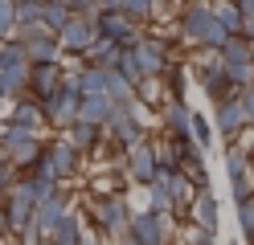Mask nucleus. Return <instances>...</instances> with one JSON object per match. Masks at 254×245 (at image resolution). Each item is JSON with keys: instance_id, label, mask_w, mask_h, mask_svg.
<instances>
[{"instance_id": "2f4dec72", "label": "nucleus", "mask_w": 254, "mask_h": 245, "mask_svg": "<svg viewBox=\"0 0 254 245\" xmlns=\"http://www.w3.org/2000/svg\"><path fill=\"white\" fill-rule=\"evenodd\" d=\"M234 98H238V106H242V119H246V127H254V82H250V86H242Z\"/></svg>"}, {"instance_id": "c85d7f7f", "label": "nucleus", "mask_w": 254, "mask_h": 245, "mask_svg": "<svg viewBox=\"0 0 254 245\" xmlns=\"http://www.w3.org/2000/svg\"><path fill=\"white\" fill-rule=\"evenodd\" d=\"M242 172H250L246 151H242V147H230V151H226V176L234 180V176H242Z\"/></svg>"}, {"instance_id": "4c0bfd02", "label": "nucleus", "mask_w": 254, "mask_h": 245, "mask_svg": "<svg viewBox=\"0 0 254 245\" xmlns=\"http://www.w3.org/2000/svg\"><path fill=\"white\" fill-rule=\"evenodd\" d=\"M0 98H4V86H0Z\"/></svg>"}, {"instance_id": "58836bf2", "label": "nucleus", "mask_w": 254, "mask_h": 245, "mask_svg": "<svg viewBox=\"0 0 254 245\" xmlns=\"http://www.w3.org/2000/svg\"><path fill=\"white\" fill-rule=\"evenodd\" d=\"M0 163H4V151H0Z\"/></svg>"}, {"instance_id": "7c9ffc66", "label": "nucleus", "mask_w": 254, "mask_h": 245, "mask_svg": "<svg viewBox=\"0 0 254 245\" xmlns=\"http://www.w3.org/2000/svg\"><path fill=\"white\" fill-rule=\"evenodd\" d=\"M238 225H242L246 241H254V196H250V200H242V204H238Z\"/></svg>"}, {"instance_id": "0eeeda50", "label": "nucleus", "mask_w": 254, "mask_h": 245, "mask_svg": "<svg viewBox=\"0 0 254 245\" xmlns=\"http://www.w3.org/2000/svg\"><path fill=\"white\" fill-rule=\"evenodd\" d=\"M135 61H139V70H144V78H160L172 57H168V45L160 37H144L139 49H135Z\"/></svg>"}, {"instance_id": "4be33fe9", "label": "nucleus", "mask_w": 254, "mask_h": 245, "mask_svg": "<svg viewBox=\"0 0 254 245\" xmlns=\"http://www.w3.org/2000/svg\"><path fill=\"white\" fill-rule=\"evenodd\" d=\"M156 8H160V4H152V0H119V12H123L131 25L152 21V12H156Z\"/></svg>"}, {"instance_id": "72a5a7b5", "label": "nucleus", "mask_w": 254, "mask_h": 245, "mask_svg": "<svg viewBox=\"0 0 254 245\" xmlns=\"http://www.w3.org/2000/svg\"><path fill=\"white\" fill-rule=\"evenodd\" d=\"M12 233H8V221H4V208H0V245H4Z\"/></svg>"}, {"instance_id": "6ab92c4d", "label": "nucleus", "mask_w": 254, "mask_h": 245, "mask_svg": "<svg viewBox=\"0 0 254 245\" xmlns=\"http://www.w3.org/2000/svg\"><path fill=\"white\" fill-rule=\"evenodd\" d=\"M0 86H4V98H25L29 94V65H8V70H0Z\"/></svg>"}, {"instance_id": "f257e3e1", "label": "nucleus", "mask_w": 254, "mask_h": 245, "mask_svg": "<svg viewBox=\"0 0 254 245\" xmlns=\"http://www.w3.org/2000/svg\"><path fill=\"white\" fill-rule=\"evenodd\" d=\"M177 25H181V37L189 45H201V49H221L226 37H230V33L213 21V4H185Z\"/></svg>"}, {"instance_id": "b1692460", "label": "nucleus", "mask_w": 254, "mask_h": 245, "mask_svg": "<svg viewBox=\"0 0 254 245\" xmlns=\"http://www.w3.org/2000/svg\"><path fill=\"white\" fill-rule=\"evenodd\" d=\"M12 16H17V29H29L41 21V0H12Z\"/></svg>"}, {"instance_id": "4468645a", "label": "nucleus", "mask_w": 254, "mask_h": 245, "mask_svg": "<svg viewBox=\"0 0 254 245\" xmlns=\"http://www.w3.org/2000/svg\"><path fill=\"white\" fill-rule=\"evenodd\" d=\"M70 21H74L70 0H41V29L50 33V37H62Z\"/></svg>"}, {"instance_id": "c9c22d12", "label": "nucleus", "mask_w": 254, "mask_h": 245, "mask_svg": "<svg viewBox=\"0 0 254 245\" xmlns=\"http://www.w3.org/2000/svg\"><path fill=\"white\" fill-rule=\"evenodd\" d=\"M82 245H94V237H82Z\"/></svg>"}, {"instance_id": "9d476101", "label": "nucleus", "mask_w": 254, "mask_h": 245, "mask_svg": "<svg viewBox=\"0 0 254 245\" xmlns=\"http://www.w3.org/2000/svg\"><path fill=\"white\" fill-rule=\"evenodd\" d=\"M213 131L226 143H238L246 135V119H242V106H238V98H230V102H221L217 114H213Z\"/></svg>"}, {"instance_id": "aec40b11", "label": "nucleus", "mask_w": 254, "mask_h": 245, "mask_svg": "<svg viewBox=\"0 0 254 245\" xmlns=\"http://www.w3.org/2000/svg\"><path fill=\"white\" fill-rule=\"evenodd\" d=\"M135 102L139 106H164L168 102V90H164V82L160 78H144V82H139V86H135Z\"/></svg>"}, {"instance_id": "1a4fd4ad", "label": "nucleus", "mask_w": 254, "mask_h": 245, "mask_svg": "<svg viewBox=\"0 0 254 245\" xmlns=\"http://www.w3.org/2000/svg\"><path fill=\"white\" fill-rule=\"evenodd\" d=\"M156 176L160 172H156V159H152V143L144 139L135 151H127V180H135L139 188H152Z\"/></svg>"}, {"instance_id": "9b49d317", "label": "nucleus", "mask_w": 254, "mask_h": 245, "mask_svg": "<svg viewBox=\"0 0 254 245\" xmlns=\"http://www.w3.org/2000/svg\"><path fill=\"white\" fill-rule=\"evenodd\" d=\"M189 114H193V110H189L185 102H172V98H168V102L160 106V119H164V135H168L172 143H193V139H189Z\"/></svg>"}, {"instance_id": "423d86ee", "label": "nucleus", "mask_w": 254, "mask_h": 245, "mask_svg": "<svg viewBox=\"0 0 254 245\" xmlns=\"http://www.w3.org/2000/svg\"><path fill=\"white\" fill-rule=\"evenodd\" d=\"M94 37H99V29H94L90 21H78L74 16V21L66 25V33L58 37V49L62 53H74V57H86V49L94 45Z\"/></svg>"}, {"instance_id": "a211bd4d", "label": "nucleus", "mask_w": 254, "mask_h": 245, "mask_svg": "<svg viewBox=\"0 0 254 245\" xmlns=\"http://www.w3.org/2000/svg\"><path fill=\"white\" fill-rule=\"evenodd\" d=\"M45 241H54V245H82V217H78V212H66Z\"/></svg>"}, {"instance_id": "20e7f679", "label": "nucleus", "mask_w": 254, "mask_h": 245, "mask_svg": "<svg viewBox=\"0 0 254 245\" xmlns=\"http://www.w3.org/2000/svg\"><path fill=\"white\" fill-rule=\"evenodd\" d=\"M103 131L115 139L119 151H135V147L144 143V123L131 119V114H127V106H115V114H111V123H107Z\"/></svg>"}, {"instance_id": "a878e982", "label": "nucleus", "mask_w": 254, "mask_h": 245, "mask_svg": "<svg viewBox=\"0 0 254 245\" xmlns=\"http://www.w3.org/2000/svg\"><path fill=\"white\" fill-rule=\"evenodd\" d=\"M213 21L230 33V37H238L242 33V16H238V4H213Z\"/></svg>"}, {"instance_id": "5701e85b", "label": "nucleus", "mask_w": 254, "mask_h": 245, "mask_svg": "<svg viewBox=\"0 0 254 245\" xmlns=\"http://www.w3.org/2000/svg\"><path fill=\"white\" fill-rule=\"evenodd\" d=\"M189 139H193L197 151H205V147H209V139H213V123L205 119V114H189Z\"/></svg>"}, {"instance_id": "bb28decb", "label": "nucleus", "mask_w": 254, "mask_h": 245, "mask_svg": "<svg viewBox=\"0 0 254 245\" xmlns=\"http://www.w3.org/2000/svg\"><path fill=\"white\" fill-rule=\"evenodd\" d=\"M8 65H29V57H25V45H21L17 37L0 41V70H8Z\"/></svg>"}, {"instance_id": "f8f14e48", "label": "nucleus", "mask_w": 254, "mask_h": 245, "mask_svg": "<svg viewBox=\"0 0 254 245\" xmlns=\"http://www.w3.org/2000/svg\"><path fill=\"white\" fill-rule=\"evenodd\" d=\"M189 217H193V229H201V233H213L217 237V196L205 188L193 196V204H189Z\"/></svg>"}, {"instance_id": "f03ea898", "label": "nucleus", "mask_w": 254, "mask_h": 245, "mask_svg": "<svg viewBox=\"0 0 254 245\" xmlns=\"http://www.w3.org/2000/svg\"><path fill=\"white\" fill-rule=\"evenodd\" d=\"M94 225H99V233H107V237H127V229H131V208H127L123 192L94 200Z\"/></svg>"}, {"instance_id": "7ed1b4c3", "label": "nucleus", "mask_w": 254, "mask_h": 245, "mask_svg": "<svg viewBox=\"0 0 254 245\" xmlns=\"http://www.w3.org/2000/svg\"><path fill=\"white\" fill-rule=\"evenodd\" d=\"M172 225L156 212H131V229H127V241L123 245H168Z\"/></svg>"}, {"instance_id": "393cba45", "label": "nucleus", "mask_w": 254, "mask_h": 245, "mask_svg": "<svg viewBox=\"0 0 254 245\" xmlns=\"http://www.w3.org/2000/svg\"><path fill=\"white\" fill-rule=\"evenodd\" d=\"M115 70L123 74V82H131V86H139V82H144V70H139V61H135V49H119Z\"/></svg>"}, {"instance_id": "cd10ccee", "label": "nucleus", "mask_w": 254, "mask_h": 245, "mask_svg": "<svg viewBox=\"0 0 254 245\" xmlns=\"http://www.w3.org/2000/svg\"><path fill=\"white\" fill-rule=\"evenodd\" d=\"M230 192H234V204H242L254 196V172H242V176H234L230 180Z\"/></svg>"}, {"instance_id": "f704fd0d", "label": "nucleus", "mask_w": 254, "mask_h": 245, "mask_svg": "<svg viewBox=\"0 0 254 245\" xmlns=\"http://www.w3.org/2000/svg\"><path fill=\"white\" fill-rule=\"evenodd\" d=\"M242 151H246V163H250V172H254V139H250V143L242 147Z\"/></svg>"}, {"instance_id": "ea45409f", "label": "nucleus", "mask_w": 254, "mask_h": 245, "mask_svg": "<svg viewBox=\"0 0 254 245\" xmlns=\"http://www.w3.org/2000/svg\"><path fill=\"white\" fill-rule=\"evenodd\" d=\"M0 200H4V192H0Z\"/></svg>"}, {"instance_id": "473e14b6", "label": "nucleus", "mask_w": 254, "mask_h": 245, "mask_svg": "<svg viewBox=\"0 0 254 245\" xmlns=\"http://www.w3.org/2000/svg\"><path fill=\"white\" fill-rule=\"evenodd\" d=\"M189 245H217L213 233H201V229H189Z\"/></svg>"}, {"instance_id": "39448f33", "label": "nucleus", "mask_w": 254, "mask_h": 245, "mask_svg": "<svg viewBox=\"0 0 254 245\" xmlns=\"http://www.w3.org/2000/svg\"><path fill=\"white\" fill-rule=\"evenodd\" d=\"M62 61L58 65H29V98L33 102H45V98H54L62 90Z\"/></svg>"}, {"instance_id": "6e6552de", "label": "nucleus", "mask_w": 254, "mask_h": 245, "mask_svg": "<svg viewBox=\"0 0 254 245\" xmlns=\"http://www.w3.org/2000/svg\"><path fill=\"white\" fill-rule=\"evenodd\" d=\"M66 212H70V200H66V192L58 188L50 200H41V204L33 208V229H37V237H50V233H54V225L66 217Z\"/></svg>"}, {"instance_id": "412c9836", "label": "nucleus", "mask_w": 254, "mask_h": 245, "mask_svg": "<svg viewBox=\"0 0 254 245\" xmlns=\"http://www.w3.org/2000/svg\"><path fill=\"white\" fill-rule=\"evenodd\" d=\"M21 143H37V131L29 127H17V123H0V151H8V147H21Z\"/></svg>"}, {"instance_id": "c756f323", "label": "nucleus", "mask_w": 254, "mask_h": 245, "mask_svg": "<svg viewBox=\"0 0 254 245\" xmlns=\"http://www.w3.org/2000/svg\"><path fill=\"white\" fill-rule=\"evenodd\" d=\"M17 33V16H12V0H0V41Z\"/></svg>"}, {"instance_id": "2eb2a0df", "label": "nucleus", "mask_w": 254, "mask_h": 245, "mask_svg": "<svg viewBox=\"0 0 254 245\" xmlns=\"http://www.w3.org/2000/svg\"><path fill=\"white\" fill-rule=\"evenodd\" d=\"M111 114H115V102H111L107 94H99V98H82L78 102V123H86V127H107L111 123Z\"/></svg>"}, {"instance_id": "f3484780", "label": "nucleus", "mask_w": 254, "mask_h": 245, "mask_svg": "<svg viewBox=\"0 0 254 245\" xmlns=\"http://www.w3.org/2000/svg\"><path fill=\"white\" fill-rule=\"evenodd\" d=\"M8 123H17V127H29V131H41L45 123V114H41V102H33V98H17L12 102V114H8Z\"/></svg>"}, {"instance_id": "ddd939ff", "label": "nucleus", "mask_w": 254, "mask_h": 245, "mask_svg": "<svg viewBox=\"0 0 254 245\" xmlns=\"http://www.w3.org/2000/svg\"><path fill=\"white\" fill-rule=\"evenodd\" d=\"M45 159L54 163V172H58V184L62 180H70L78 172V151L66 143V139H54V143H45Z\"/></svg>"}, {"instance_id": "e433bc0d", "label": "nucleus", "mask_w": 254, "mask_h": 245, "mask_svg": "<svg viewBox=\"0 0 254 245\" xmlns=\"http://www.w3.org/2000/svg\"><path fill=\"white\" fill-rule=\"evenodd\" d=\"M37 245H54V241H37Z\"/></svg>"}, {"instance_id": "dca6fc26", "label": "nucleus", "mask_w": 254, "mask_h": 245, "mask_svg": "<svg viewBox=\"0 0 254 245\" xmlns=\"http://www.w3.org/2000/svg\"><path fill=\"white\" fill-rule=\"evenodd\" d=\"M62 139H66L74 151L82 155V151H99V147H103V131H99V127H86V123H74Z\"/></svg>"}]
</instances>
